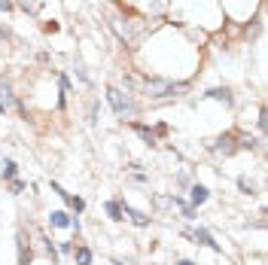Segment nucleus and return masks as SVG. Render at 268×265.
<instances>
[{"mask_svg": "<svg viewBox=\"0 0 268 265\" xmlns=\"http://www.w3.org/2000/svg\"><path fill=\"white\" fill-rule=\"evenodd\" d=\"M207 98H219V101H225V104H232V92H228V89H210Z\"/></svg>", "mask_w": 268, "mask_h": 265, "instance_id": "9", "label": "nucleus"}, {"mask_svg": "<svg viewBox=\"0 0 268 265\" xmlns=\"http://www.w3.org/2000/svg\"><path fill=\"white\" fill-rule=\"evenodd\" d=\"M67 204H70L76 213H83V210H86V201H83L80 195H70V198H67Z\"/></svg>", "mask_w": 268, "mask_h": 265, "instance_id": "11", "label": "nucleus"}, {"mask_svg": "<svg viewBox=\"0 0 268 265\" xmlns=\"http://www.w3.org/2000/svg\"><path fill=\"white\" fill-rule=\"evenodd\" d=\"M204 201H207V189H204L201 183H195V186H192V204L198 207V204H204Z\"/></svg>", "mask_w": 268, "mask_h": 265, "instance_id": "6", "label": "nucleus"}, {"mask_svg": "<svg viewBox=\"0 0 268 265\" xmlns=\"http://www.w3.org/2000/svg\"><path fill=\"white\" fill-rule=\"evenodd\" d=\"M177 265H195V262H189V259H180V262H177Z\"/></svg>", "mask_w": 268, "mask_h": 265, "instance_id": "14", "label": "nucleus"}, {"mask_svg": "<svg viewBox=\"0 0 268 265\" xmlns=\"http://www.w3.org/2000/svg\"><path fill=\"white\" fill-rule=\"evenodd\" d=\"M4 177L7 180H16V162H4Z\"/></svg>", "mask_w": 268, "mask_h": 265, "instance_id": "13", "label": "nucleus"}, {"mask_svg": "<svg viewBox=\"0 0 268 265\" xmlns=\"http://www.w3.org/2000/svg\"><path fill=\"white\" fill-rule=\"evenodd\" d=\"M113 265H122V262H113Z\"/></svg>", "mask_w": 268, "mask_h": 265, "instance_id": "16", "label": "nucleus"}, {"mask_svg": "<svg viewBox=\"0 0 268 265\" xmlns=\"http://www.w3.org/2000/svg\"><path fill=\"white\" fill-rule=\"evenodd\" d=\"M232 140H235L232 134H225V137H219V146H216V149H222V153H232V149H235V146H232Z\"/></svg>", "mask_w": 268, "mask_h": 265, "instance_id": "12", "label": "nucleus"}, {"mask_svg": "<svg viewBox=\"0 0 268 265\" xmlns=\"http://www.w3.org/2000/svg\"><path fill=\"white\" fill-rule=\"evenodd\" d=\"M195 241H198V244H204V247H210V250H219V244L210 238V232H207V229H198V232H195Z\"/></svg>", "mask_w": 268, "mask_h": 265, "instance_id": "2", "label": "nucleus"}, {"mask_svg": "<svg viewBox=\"0 0 268 265\" xmlns=\"http://www.w3.org/2000/svg\"><path fill=\"white\" fill-rule=\"evenodd\" d=\"M4 113H7V104H4V101H0V116H4Z\"/></svg>", "mask_w": 268, "mask_h": 265, "instance_id": "15", "label": "nucleus"}, {"mask_svg": "<svg viewBox=\"0 0 268 265\" xmlns=\"http://www.w3.org/2000/svg\"><path fill=\"white\" fill-rule=\"evenodd\" d=\"M49 222L55 225V229H67V225H70V216H67L64 210H55V213L49 216Z\"/></svg>", "mask_w": 268, "mask_h": 265, "instance_id": "4", "label": "nucleus"}, {"mask_svg": "<svg viewBox=\"0 0 268 265\" xmlns=\"http://www.w3.org/2000/svg\"><path fill=\"white\" fill-rule=\"evenodd\" d=\"M131 128H134V131H137V134H140V137H143L146 143H156V131H149L146 125H137V122H134Z\"/></svg>", "mask_w": 268, "mask_h": 265, "instance_id": "8", "label": "nucleus"}, {"mask_svg": "<svg viewBox=\"0 0 268 265\" xmlns=\"http://www.w3.org/2000/svg\"><path fill=\"white\" fill-rule=\"evenodd\" d=\"M107 101L113 104V110H116L119 116H134V113H137L134 101H131V98H128L125 92H119L116 86H110V89H107Z\"/></svg>", "mask_w": 268, "mask_h": 265, "instance_id": "1", "label": "nucleus"}, {"mask_svg": "<svg viewBox=\"0 0 268 265\" xmlns=\"http://www.w3.org/2000/svg\"><path fill=\"white\" fill-rule=\"evenodd\" d=\"M122 213H128V216H131V222H134V225H149V219H146V216H143V213H140V210H134V207H128V204H125V207H122Z\"/></svg>", "mask_w": 268, "mask_h": 265, "instance_id": "5", "label": "nucleus"}, {"mask_svg": "<svg viewBox=\"0 0 268 265\" xmlns=\"http://www.w3.org/2000/svg\"><path fill=\"white\" fill-rule=\"evenodd\" d=\"M73 259H76V265H92V250L89 247H76Z\"/></svg>", "mask_w": 268, "mask_h": 265, "instance_id": "3", "label": "nucleus"}, {"mask_svg": "<svg viewBox=\"0 0 268 265\" xmlns=\"http://www.w3.org/2000/svg\"><path fill=\"white\" fill-rule=\"evenodd\" d=\"M104 210L110 213V219H122V204H119V201H107Z\"/></svg>", "mask_w": 268, "mask_h": 265, "instance_id": "7", "label": "nucleus"}, {"mask_svg": "<svg viewBox=\"0 0 268 265\" xmlns=\"http://www.w3.org/2000/svg\"><path fill=\"white\" fill-rule=\"evenodd\" d=\"M0 95H4V104L10 107V104H16V95H13V89L4 83V80H0Z\"/></svg>", "mask_w": 268, "mask_h": 265, "instance_id": "10", "label": "nucleus"}]
</instances>
